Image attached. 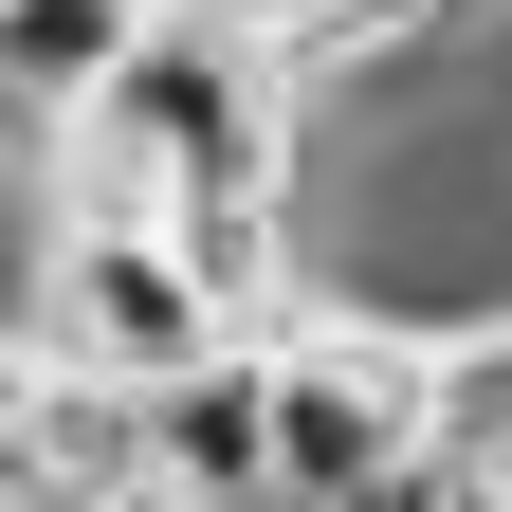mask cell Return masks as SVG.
<instances>
[{
  "label": "cell",
  "mask_w": 512,
  "mask_h": 512,
  "mask_svg": "<svg viewBox=\"0 0 512 512\" xmlns=\"http://www.w3.org/2000/svg\"><path fill=\"white\" fill-rule=\"evenodd\" d=\"M37 202H110V220H220V202H311V92L275 55V0H165L147 55L55 128Z\"/></svg>",
  "instance_id": "1"
},
{
  "label": "cell",
  "mask_w": 512,
  "mask_h": 512,
  "mask_svg": "<svg viewBox=\"0 0 512 512\" xmlns=\"http://www.w3.org/2000/svg\"><path fill=\"white\" fill-rule=\"evenodd\" d=\"M37 366H92V384H183L256 348L238 311L202 293V256H183V220H110V202H37Z\"/></svg>",
  "instance_id": "2"
},
{
  "label": "cell",
  "mask_w": 512,
  "mask_h": 512,
  "mask_svg": "<svg viewBox=\"0 0 512 512\" xmlns=\"http://www.w3.org/2000/svg\"><path fill=\"white\" fill-rule=\"evenodd\" d=\"M165 0H0V92H19V147L55 165V128H74L128 55H147Z\"/></svg>",
  "instance_id": "3"
},
{
  "label": "cell",
  "mask_w": 512,
  "mask_h": 512,
  "mask_svg": "<svg viewBox=\"0 0 512 512\" xmlns=\"http://www.w3.org/2000/svg\"><path fill=\"white\" fill-rule=\"evenodd\" d=\"M19 512H147V494H92V476H19Z\"/></svg>",
  "instance_id": "4"
}]
</instances>
